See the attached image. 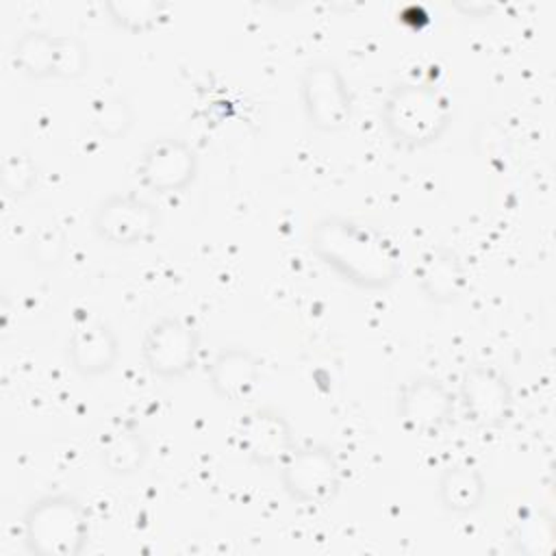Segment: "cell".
<instances>
[{"instance_id": "obj_1", "label": "cell", "mask_w": 556, "mask_h": 556, "mask_svg": "<svg viewBox=\"0 0 556 556\" xmlns=\"http://www.w3.org/2000/svg\"><path fill=\"white\" fill-rule=\"evenodd\" d=\"M311 254L358 289H389L402 274V254L380 228L345 215H324L308 228Z\"/></svg>"}, {"instance_id": "obj_2", "label": "cell", "mask_w": 556, "mask_h": 556, "mask_svg": "<svg viewBox=\"0 0 556 556\" xmlns=\"http://www.w3.org/2000/svg\"><path fill=\"white\" fill-rule=\"evenodd\" d=\"M389 139L406 150L437 143L452 124V100L434 83L404 80L389 89L380 109Z\"/></svg>"}, {"instance_id": "obj_3", "label": "cell", "mask_w": 556, "mask_h": 556, "mask_svg": "<svg viewBox=\"0 0 556 556\" xmlns=\"http://www.w3.org/2000/svg\"><path fill=\"white\" fill-rule=\"evenodd\" d=\"M24 545L35 556H78L89 543V515L70 493L37 497L24 513Z\"/></svg>"}, {"instance_id": "obj_4", "label": "cell", "mask_w": 556, "mask_h": 556, "mask_svg": "<svg viewBox=\"0 0 556 556\" xmlns=\"http://www.w3.org/2000/svg\"><path fill=\"white\" fill-rule=\"evenodd\" d=\"M13 67L33 80H76L89 72L87 43L76 35H56L41 28L24 30L11 46Z\"/></svg>"}, {"instance_id": "obj_5", "label": "cell", "mask_w": 556, "mask_h": 556, "mask_svg": "<svg viewBox=\"0 0 556 556\" xmlns=\"http://www.w3.org/2000/svg\"><path fill=\"white\" fill-rule=\"evenodd\" d=\"M300 102L306 124L319 132H341L354 113L352 89L332 61H313L300 74Z\"/></svg>"}, {"instance_id": "obj_6", "label": "cell", "mask_w": 556, "mask_h": 556, "mask_svg": "<svg viewBox=\"0 0 556 556\" xmlns=\"http://www.w3.org/2000/svg\"><path fill=\"white\" fill-rule=\"evenodd\" d=\"M282 491L298 504H330L343 484L341 463L332 447L324 443H302L278 469Z\"/></svg>"}, {"instance_id": "obj_7", "label": "cell", "mask_w": 556, "mask_h": 556, "mask_svg": "<svg viewBox=\"0 0 556 556\" xmlns=\"http://www.w3.org/2000/svg\"><path fill=\"white\" fill-rule=\"evenodd\" d=\"M198 352V328L176 315L156 317L141 339V361L150 376L161 380H178L187 376L195 367Z\"/></svg>"}, {"instance_id": "obj_8", "label": "cell", "mask_w": 556, "mask_h": 556, "mask_svg": "<svg viewBox=\"0 0 556 556\" xmlns=\"http://www.w3.org/2000/svg\"><path fill=\"white\" fill-rule=\"evenodd\" d=\"M161 226V211L148 198L135 191L104 195L91 215L93 235L119 248L148 243L154 239Z\"/></svg>"}, {"instance_id": "obj_9", "label": "cell", "mask_w": 556, "mask_h": 556, "mask_svg": "<svg viewBox=\"0 0 556 556\" xmlns=\"http://www.w3.org/2000/svg\"><path fill=\"white\" fill-rule=\"evenodd\" d=\"M456 400L465 417L486 430L506 426L515 408L510 380L502 369L489 363H473L463 369Z\"/></svg>"}, {"instance_id": "obj_10", "label": "cell", "mask_w": 556, "mask_h": 556, "mask_svg": "<svg viewBox=\"0 0 556 556\" xmlns=\"http://www.w3.org/2000/svg\"><path fill=\"white\" fill-rule=\"evenodd\" d=\"M198 169L200 159L189 141L159 137L143 148L135 165V176L150 193L169 195L189 189L198 178Z\"/></svg>"}, {"instance_id": "obj_11", "label": "cell", "mask_w": 556, "mask_h": 556, "mask_svg": "<svg viewBox=\"0 0 556 556\" xmlns=\"http://www.w3.org/2000/svg\"><path fill=\"white\" fill-rule=\"evenodd\" d=\"M456 393L437 376L408 378L395 397V417L413 434H437L454 417Z\"/></svg>"}, {"instance_id": "obj_12", "label": "cell", "mask_w": 556, "mask_h": 556, "mask_svg": "<svg viewBox=\"0 0 556 556\" xmlns=\"http://www.w3.org/2000/svg\"><path fill=\"white\" fill-rule=\"evenodd\" d=\"M237 439L245 458L265 469H280L298 445L289 419L271 406L243 415L237 426Z\"/></svg>"}, {"instance_id": "obj_13", "label": "cell", "mask_w": 556, "mask_h": 556, "mask_svg": "<svg viewBox=\"0 0 556 556\" xmlns=\"http://www.w3.org/2000/svg\"><path fill=\"white\" fill-rule=\"evenodd\" d=\"M119 358V337L104 319L85 317L67 337L70 367L83 378L109 374Z\"/></svg>"}, {"instance_id": "obj_14", "label": "cell", "mask_w": 556, "mask_h": 556, "mask_svg": "<svg viewBox=\"0 0 556 556\" xmlns=\"http://www.w3.org/2000/svg\"><path fill=\"white\" fill-rule=\"evenodd\" d=\"M261 358L252 350L241 345H226L213 356L208 365V387L224 402H248L261 384Z\"/></svg>"}, {"instance_id": "obj_15", "label": "cell", "mask_w": 556, "mask_h": 556, "mask_svg": "<svg viewBox=\"0 0 556 556\" xmlns=\"http://www.w3.org/2000/svg\"><path fill=\"white\" fill-rule=\"evenodd\" d=\"M421 295L437 306L454 304L467 287V269L463 258L447 245L428 248L415 267Z\"/></svg>"}, {"instance_id": "obj_16", "label": "cell", "mask_w": 556, "mask_h": 556, "mask_svg": "<svg viewBox=\"0 0 556 556\" xmlns=\"http://www.w3.org/2000/svg\"><path fill=\"white\" fill-rule=\"evenodd\" d=\"M486 497V480L482 471L469 463L447 465L437 480V500L452 515L476 513Z\"/></svg>"}, {"instance_id": "obj_17", "label": "cell", "mask_w": 556, "mask_h": 556, "mask_svg": "<svg viewBox=\"0 0 556 556\" xmlns=\"http://www.w3.org/2000/svg\"><path fill=\"white\" fill-rule=\"evenodd\" d=\"M148 456L150 445L143 432L132 421L115 424L102 439L100 463L111 476L126 478L141 471L148 463Z\"/></svg>"}, {"instance_id": "obj_18", "label": "cell", "mask_w": 556, "mask_h": 556, "mask_svg": "<svg viewBox=\"0 0 556 556\" xmlns=\"http://www.w3.org/2000/svg\"><path fill=\"white\" fill-rule=\"evenodd\" d=\"M109 20L130 35H143L159 26L165 17L167 4L156 0H109L104 2Z\"/></svg>"}, {"instance_id": "obj_19", "label": "cell", "mask_w": 556, "mask_h": 556, "mask_svg": "<svg viewBox=\"0 0 556 556\" xmlns=\"http://www.w3.org/2000/svg\"><path fill=\"white\" fill-rule=\"evenodd\" d=\"M135 115L132 106L124 96L117 93H106L93 100L91 106V126L98 135L106 139H124L128 130L132 128Z\"/></svg>"}, {"instance_id": "obj_20", "label": "cell", "mask_w": 556, "mask_h": 556, "mask_svg": "<svg viewBox=\"0 0 556 556\" xmlns=\"http://www.w3.org/2000/svg\"><path fill=\"white\" fill-rule=\"evenodd\" d=\"M0 185L7 195L24 198L37 185V165L28 154H11L0 169Z\"/></svg>"}]
</instances>
